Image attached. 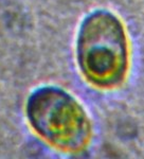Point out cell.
Returning <instances> with one entry per match:
<instances>
[{
	"instance_id": "cell-1",
	"label": "cell",
	"mask_w": 144,
	"mask_h": 159,
	"mask_svg": "<svg viewBox=\"0 0 144 159\" xmlns=\"http://www.w3.org/2000/svg\"><path fill=\"white\" fill-rule=\"evenodd\" d=\"M79 61L91 79L109 83L117 81L125 63V43L117 21L94 18L85 28L79 43Z\"/></svg>"
},
{
	"instance_id": "cell-2",
	"label": "cell",
	"mask_w": 144,
	"mask_h": 159,
	"mask_svg": "<svg viewBox=\"0 0 144 159\" xmlns=\"http://www.w3.org/2000/svg\"><path fill=\"white\" fill-rule=\"evenodd\" d=\"M32 120L51 139L82 138L84 118L75 103L63 94H50L32 104Z\"/></svg>"
}]
</instances>
